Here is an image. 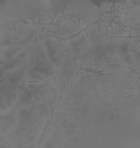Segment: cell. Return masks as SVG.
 Wrapping results in <instances>:
<instances>
[{
    "label": "cell",
    "instance_id": "cell-1",
    "mask_svg": "<svg viewBox=\"0 0 140 148\" xmlns=\"http://www.w3.org/2000/svg\"><path fill=\"white\" fill-rule=\"evenodd\" d=\"M26 74L30 81H43L56 75L57 67L50 60L41 43L31 50L25 62Z\"/></svg>",
    "mask_w": 140,
    "mask_h": 148
},
{
    "label": "cell",
    "instance_id": "cell-2",
    "mask_svg": "<svg viewBox=\"0 0 140 148\" xmlns=\"http://www.w3.org/2000/svg\"><path fill=\"white\" fill-rule=\"evenodd\" d=\"M43 42L44 49L54 65L57 68L64 66L70 57V50L64 42H60L52 38Z\"/></svg>",
    "mask_w": 140,
    "mask_h": 148
},
{
    "label": "cell",
    "instance_id": "cell-3",
    "mask_svg": "<svg viewBox=\"0 0 140 148\" xmlns=\"http://www.w3.org/2000/svg\"><path fill=\"white\" fill-rule=\"evenodd\" d=\"M87 38L83 32L78 37L68 42L71 56H76L80 54L84 48Z\"/></svg>",
    "mask_w": 140,
    "mask_h": 148
}]
</instances>
